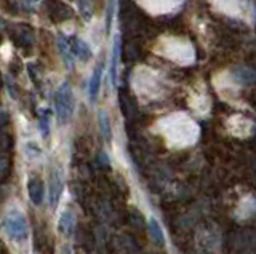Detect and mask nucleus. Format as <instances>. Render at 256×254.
Returning a JSON list of instances; mask_svg holds the SVG:
<instances>
[{"label":"nucleus","instance_id":"7ed1b4c3","mask_svg":"<svg viewBox=\"0 0 256 254\" xmlns=\"http://www.w3.org/2000/svg\"><path fill=\"white\" fill-rule=\"evenodd\" d=\"M72 110H74V94L69 83H62L56 91V112H58L60 122H68Z\"/></svg>","mask_w":256,"mask_h":254},{"label":"nucleus","instance_id":"f257e3e1","mask_svg":"<svg viewBox=\"0 0 256 254\" xmlns=\"http://www.w3.org/2000/svg\"><path fill=\"white\" fill-rule=\"evenodd\" d=\"M157 133L162 134L168 147L184 149L196 144L198 126L186 114H172L157 123Z\"/></svg>","mask_w":256,"mask_h":254},{"label":"nucleus","instance_id":"f8f14e48","mask_svg":"<svg viewBox=\"0 0 256 254\" xmlns=\"http://www.w3.org/2000/svg\"><path fill=\"white\" fill-rule=\"evenodd\" d=\"M116 2H117V0H109V2H108V13H106V16H108V29L110 27V24H112V18H114Z\"/></svg>","mask_w":256,"mask_h":254},{"label":"nucleus","instance_id":"1a4fd4ad","mask_svg":"<svg viewBox=\"0 0 256 254\" xmlns=\"http://www.w3.org/2000/svg\"><path fill=\"white\" fill-rule=\"evenodd\" d=\"M72 51H74V54L80 61H88L92 58L90 46H88L84 40H80V38H77V40L74 42V45H72Z\"/></svg>","mask_w":256,"mask_h":254},{"label":"nucleus","instance_id":"39448f33","mask_svg":"<svg viewBox=\"0 0 256 254\" xmlns=\"http://www.w3.org/2000/svg\"><path fill=\"white\" fill-rule=\"evenodd\" d=\"M28 194L36 205H40L44 200V182L38 178H30L28 181Z\"/></svg>","mask_w":256,"mask_h":254},{"label":"nucleus","instance_id":"f03ea898","mask_svg":"<svg viewBox=\"0 0 256 254\" xmlns=\"http://www.w3.org/2000/svg\"><path fill=\"white\" fill-rule=\"evenodd\" d=\"M4 230L6 237L18 246L24 245L29 238V227H28V219L20 210H13L8 213L4 222Z\"/></svg>","mask_w":256,"mask_h":254},{"label":"nucleus","instance_id":"20e7f679","mask_svg":"<svg viewBox=\"0 0 256 254\" xmlns=\"http://www.w3.org/2000/svg\"><path fill=\"white\" fill-rule=\"evenodd\" d=\"M120 35H114V45H112V58H110V78L112 83L117 85V78H118V62H120Z\"/></svg>","mask_w":256,"mask_h":254},{"label":"nucleus","instance_id":"9d476101","mask_svg":"<svg viewBox=\"0 0 256 254\" xmlns=\"http://www.w3.org/2000/svg\"><path fill=\"white\" fill-rule=\"evenodd\" d=\"M78 8H80V14H82L85 21L92 19V14H93L92 0H78Z\"/></svg>","mask_w":256,"mask_h":254},{"label":"nucleus","instance_id":"9b49d317","mask_svg":"<svg viewBox=\"0 0 256 254\" xmlns=\"http://www.w3.org/2000/svg\"><path fill=\"white\" fill-rule=\"evenodd\" d=\"M48 120H50V114H48V110H44L42 112V118H40V130H42L44 136H46L48 134Z\"/></svg>","mask_w":256,"mask_h":254},{"label":"nucleus","instance_id":"0eeeda50","mask_svg":"<svg viewBox=\"0 0 256 254\" xmlns=\"http://www.w3.org/2000/svg\"><path fill=\"white\" fill-rule=\"evenodd\" d=\"M58 48H60V53H61L62 59H64V64L68 66V69H72V66H74V56H72V48H70V45H69L66 37L60 35V38H58Z\"/></svg>","mask_w":256,"mask_h":254},{"label":"nucleus","instance_id":"ddd939ff","mask_svg":"<svg viewBox=\"0 0 256 254\" xmlns=\"http://www.w3.org/2000/svg\"><path fill=\"white\" fill-rule=\"evenodd\" d=\"M101 128H102V133L106 134V138L110 136V128H109V120H108V115L101 112Z\"/></svg>","mask_w":256,"mask_h":254},{"label":"nucleus","instance_id":"423d86ee","mask_svg":"<svg viewBox=\"0 0 256 254\" xmlns=\"http://www.w3.org/2000/svg\"><path fill=\"white\" fill-rule=\"evenodd\" d=\"M101 80H102V64H98L93 70V75L90 78V86H88V93H90L92 101H96V98H98Z\"/></svg>","mask_w":256,"mask_h":254},{"label":"nucleus","instance_id":"6e6552de","mask_svg":"<svg viewBox=\"0 0 256 254\" xmlns=\"http://www.w3.org/2000/svg\"><path fill=\"white\" fill-rule=\"evenodd\" d=\"M234 77L236 82L240 85H252L256 82V74L250 67H237L234 70Z\"/></svg>","mask_w":256,"mask_h":254}]
</instances>
